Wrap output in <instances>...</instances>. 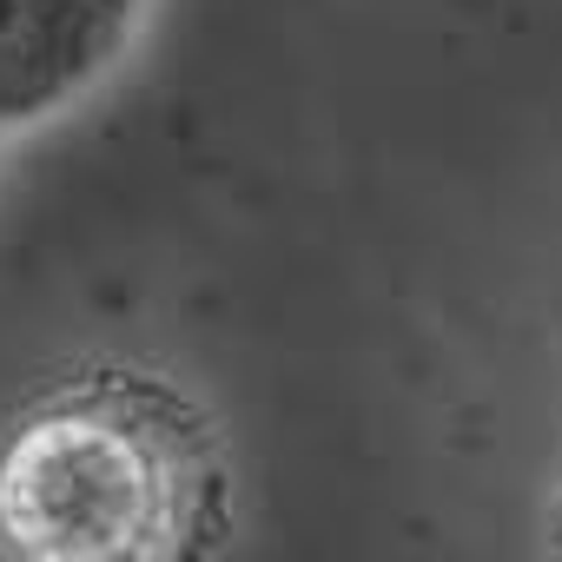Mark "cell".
<instances>
[{
    "label": "cell",
    "instance_id": "7a4b0ae2",
    "mask_svg": "<svg viewBox=\"0 0 562 562\" xmlns=\"http://www.w3.org/2000/svg\"><path fill=\"white\" fill-rule=\"evenodd\" d=\"M146 0H0V133L80 106L133 47Z\"/></svg>",
    "mask_w": 562,
    "mask_h": 562
},
{
    "label": "cell",
    "instance_id": "6da1fadb",
    "mask_svg": "<svg viewBox=\"0 0 562 562\" xmlns=\"http://www.w3.org/2000/svg\"><path fill=\"white\" fill-rule=\"evenodd\" d=\"M199 503L205 450L146 391H80L0 437V549L14 555H172Z\"/></svg>",
    "mask_w": 562,
    "mask_h": 562
}]
</instances>
